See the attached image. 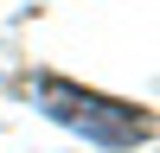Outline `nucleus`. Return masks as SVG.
I'll return each mask as SVG.
<instances>
[{
    "instance_id": "obj_1",
    "label": "nucleus",
    "mask_w": 160,
    "mask_h": 153,
    "mask_svg": "<svg viewBox=\"0 0 160 153\" xmlns=\"http://www.w3.org/2000/svg\"><path fill=\"white\" fill-rule=\"evenodd\" d=\"M32 96H38V109H45L51 121L77 128V134L96 140V147H135V140H148V115H141L135 102H109V96H96V89H83V83H64V76H38Z\"/></svg>"
}]
</instances>
